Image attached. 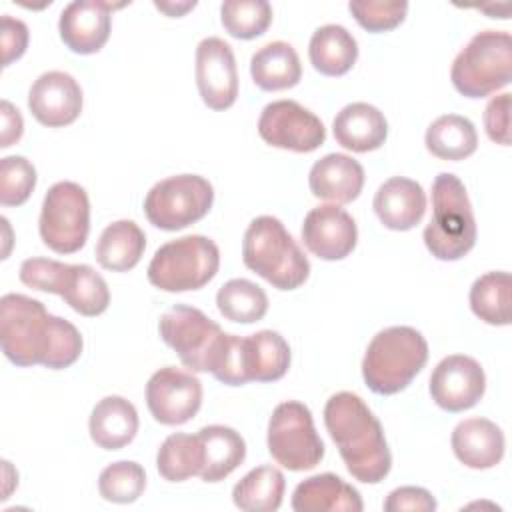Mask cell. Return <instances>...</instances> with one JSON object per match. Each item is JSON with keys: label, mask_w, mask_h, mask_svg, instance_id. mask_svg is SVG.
Masks as SVG:
<instances>
[{"label": "cell", "mask_w": 512, "mask_h": 512, "mask_svg": "<svg viewBox=\"0 0 512 512\" xmlns=\"http://www.w3.org/2000/svg\"><path fill=\"white\" fill-rule=\"evenodd\" d=\"M0 344L12 364L50 370L72 366L84 346L72 322L50 314L40 300L14 292L0 298Z\"/></svg>", "instance_id": "obj_1"}, {"label": "cell", "mask_w": 512, "mask_h": 512, "mask_svg": "<svg viewBox=\"0 0 512 512\" xmlns=\"http://www.w3.org/2000/svg\"><path fill=\"white\" fill-rule=\"evenodd\" d=\"M324 424L356 480L378 484L388 476L392 454L382 424L358 394H332L324 406Z\"/></svg>", "instance_id": "obj_2"}, {"label": "cell", "mask_w": 512, "mask_h": 512, "mask_svg": "<svg viewBox=\"0 0 512 512\" xmlns=\"http://www.w3.org/2000/svg\"><path fill=\"white\" fill-rule=\"evenodd\" d=\"M244 266L278 290H294L308 280L310 262L274 216L254 218L242 240Z\"/></svg>", "instance_id": "obj_3"}, {"label": "cell", "mask_w": 512, "mask_h": 512, "mask_svg": "<svg viewBox=\"0 0 512 512\" xmlns=\"http://www.w3.org/2000/svg\"><path fill=\"white\" fill-rule=\"evenodd\" d=\"M428 342L412 326L380 330L362 360V378L374 394L390 396L404 390L424 368Z\"/></svg>", "instance_id": "obj_4"}, {"label": "cell", "mask_w": 512, "mask_h": 512, "mask_svg": "<svg viewBox=\"0 0 512 512\" xmlns=\"http://www.w3.org/2000/svg\"><path fill=\"white\" fill-rule=\"evenodd\" d=\"M428 252L444 262L460 260L476 244V220L462 180L442 172L432 182V218L424 228Z\"/></svg>", "instance_id": "obj_5"}, {"label": "cell", "mask_w": 512, "mask_h": 512, "mask_svg": "<svg viewBox=\"0 0 512 512\" xmlns=\"http://www.w3.org/2000/svg\"><path fill=\"white\" fill-rule=\"evenodd\" d=\"M22 284L58 294L82 316H100L110 304L106 280L88 264H64L50 258H28L18 272Z\"/></svg>", "instance_id": "obj_6"}, {"label": "cell", "mask_w": 512, "mask_h": 512, "mask_svg": "<svg viewBox=\"0 0 512 512\" xmlns=\"http://www.w3.org/2000/svg\"><path fill=\"white\" fill-rule=\"evenodd\" d=\"M454 88L466 98L490 96L512 80V38L504 30H482L458 52L450 68Z\"/></svg>", "instance_id": "obj_7"}, {"label": "cell", "mask_w": 512, "mask_h": 512, "mask_svg": "<svg viewBox=\"0 0 512 512\" xmlns=\"http://www.w3.org/2000/svg\"><path fill=\"white\" fill-rule=\"evenodd\" d=\"M220 250L202 236L188 234L162 244L146 270L148 282L164 292H188L206 286L218 272Z\"/></svg>", "instance_id": "obj_8"}, {"label": "cell", "mask_w": 512, "mask_h": 512, "mask_svg": "<svg viewBox=\"0 0 512 512\" xmlns=\"http://www.w3.org/2000/svg\"><path fill=\"white\" fill-rule=\"evenodd\" d=\"M266 444L270 456L292 472L312 470L324 458V442L316 432L308 406L286 400L272 410Z\"/></svg>", "instance_id": "obj_9"}, {"label": "cell", "mask_w": 512, "mask_h": 512, "mask_svg": "<svg viewBox=\"0 0 512 512\" xmlns=\"http://www.w3.org/2000/svg\"><path fill=\"white\" fill-rule=\"evenodd\" d=\"M214 202L212 184L198 174H178L156 182L144 198L148 222L160 230L176 232L202 220Z\"/></svg>", "instance_id": "obj_10"}, {"label": "cell", "mask_w": 512, "mask_h": 512, "mask_svg": "<svg viewBox=\"0 0 512 512\" xmlns=\"http://www.w3.org/2000/svg\"><path fill=\"white\" fill-rule=\"evenodd\" d=\"M158 332L190 372H210L226 332L202 310L176 304L160 316Z\"/></svg>", "instance_id": "obj_11"}, {"label": "cell", "mask_w": 512, "mask_h": 512, "mask_svg": "<svg viewBox=\"0 0 512 512\" xmlns=\"http://www.w3.org/2000/svg\"><path fill=\"white\" fill-rule=\"evenodd\" d=\"M38 230L50 250L58 254L78 252L90 232V202L86 190L70 180L50 186L42 202Z\"/></svg>", "instance_id": "obj_12"}, {"label": "cell", "mask_w": 512, "mask_h": 512, "mask_svg": "<svg viewBox=\"0 0 512 512\" xmlns=\"http://www.w3.org/2000/svg\"><path fill=\"white\" fill-rule=\"evenodd\" d=\"M260 138L282 150L314 152L326 140L322 120L296 100H276L264 106L258 120Z\"/></svg>", "instance_id": "obj_13"}, {"label": "cell", "mask_w": 512, "mask_h": 512, "mask_svg": "<svg viewBox=\"0 0 512 512\" xmlns=\"http://www.w3.org/2000/svg\"><path fill=\"white\" fill-rule=\"evenodd\" d=\"M146 404L156 422L180 426L198 414L202 406V382L188 370L164 366L146 384Z\"/></svg>", "instance_id": "obj_14"}, {"label": "cell", "mask_w": 512, "mask_h": 512, "mask_svg": "<svg viewBox=\"0 0 512 512\" xmlns=\"http://www.w3.org/2000/svg\"><path fill=\"white\" fill-rule=\"evenodd\" d=\"M486 390L482 366L464 354L442 358L430 376V396L446 412H464L480 402Z\"/></svg>", "instance_id": "obj_15"}, {"label": "cell", "mask_w": 512, "mask_h": 512, "mask_svg": "<svg viewBox=\"0 0 512 512\" xmlns=\"http://www.w3.org/2000/svg\"><path fill=\"white\" fill-rule=\"evenodd\" d=\"M196 86L210 110H226L238 98L234 52L222 38H204L196 48Z\"/></svg>", "instance_id": "obj_16"}, {"label": "cell", "mask_w": 512, "mask_h": 512, "mask_svg": "<svg viewBox=\"0 0 512 512\" xmlns=\"http://www.w3.org/2000/svg\"><path fill=\"white\" fill-rule=\"evenodd\" d=\"M28 108L48 128L68 126L82 112V88L68 72H44L30 86Z\"/></svg>", "instance_id": "obj_17"}, {"label": "cell", "mask_w": 512, "mask_h": 512, "mask_svg": "<svg viewBox=\"0 0 512 512\" xmlns=\"http://www.w3.org/2000/svg\"><path fill=\"white\" fill-rule=\"evenodd\" d=\"M304 246L320 260L346 258L358 240L354 218L336 204L312 208L302 224Z\"/></svg>", "instance_id": "obj_18"}, {"label": "cell", "mask_w": 512, "mask_h": 512, "mask_svg": "<svg viewBox=\"0 0 512 512\" xmlns=\"http://www.w3.org/2000/svg\"><path fill=\"white\" fill-rule=\"evenodd\" d=\"M110 2H70L58 20V32L74 54H96L110 38Z\"/></svg>", "instance_id": "obj_19"}, {"label": "cell", "mask_w": 512, "mask_h": 512, "mask_svg": "<svg viewBox=\"0 0 512 512\" xmlns=\"http://www.w3.org/2000/svg\"><path fill=\"white\" fill-rule=\"evenodd\" d=\"M308 186L318 200L350 204L364 188V168L348 154H326L316 160L308 174Z\"/></svg>", "instance_id": "obj_20"}, {"label": "cell", "mask_w": 512, "mask_h": 512, "mask_svg": "<svg viewBox=\"0 0 512 512\" xmlns=\"http://www.w3.org/2000/svg\"><path fill=\"white\" fill-rule=\"evenodd\" d=\"M372 206L386 228L404 232L424 218L426 194L416 180L394 176L376 190Z\"/></svg>", "instance_id": "obj_21"}, {"label": "cell", "mask_w": 512, "mask_h": 512, "mask_svg": "<svg viewBox=\"0 0 512 512\" xmlns=\"http://www.w3.org/2000/svg\"><path fill=\"white\" fill-rule=\"evenodd\" d=\"M454 456L468 468L488 470L504 456V432L488 418H466L452 430Z\"/></svg>", "instance_id": "obj_22"}, {"label": "cell", "mask_w": 512, "mask_h": 512, "mask_svg": "<svg viewBox=\"0 0 512 512\" xmlns=\"http://www.w3.org/2000/svg\"><path fill=\"white\" fill-rule=\"evenodd\" d=\"M296 512H362L360 492L332 472L302 480L292 494Z\"/></svg>", "instance_id": "obj_23"}, {"label": "cell", "mask_w": 512, "mask_h": 512, "mask_svg": "<svg viewBox=\"0 0 512 512\" xmlns=\"http://www.w3.org/2000/svg\"><path fill=\"white\" fill-rule=\"evenodd\" d=\"M332 132L342 148L362 154L384 144L388 136V122L376 106L368 102H352L336 114Z\"/></svg>", "instance_id": "obj_24"}, {"label": "cell", "mask_w": 512, "mask_h": 512, "mask_svg": "<svg viewBox=\"0 0 512 512\" xmlns=\"http://www.w3.org/2000/svg\"><path fill=\"white\" fill-rule=\"evenodd\" d=\"M88 430L98 448L120 450L128 446L138 432V412L126 398L106 396L92 408Z\"/></svg>", "instance_id": "obj_25"}, {"label": "cell", "mask_w": 512, "mask_h": 512, "mask_svg": "<svg viewBox=\"0 0 512 512\" xmlns=\"http://www.w3.org/2000/svg\"><path fill=\"white\" fill-rule=\"evenodd\" d=\"M202 446L200 478L204 482H220L230 476L246 458V442L230 426L212 424L198 430Z\"/></svg>", "instance_id": "obj_26"}, {"label": "cell", "mask_w": 512, "mask_h": 512, "mask_svg": "<svg viewBox=\"0 0 512 512\" xmlns=\"http://www.w3.org/2000/svg\"><path fill=\"white\" fill-rule=\"evenodd\" d=\"M250 76L260 90H288L296 86L302 78V64L298 52L288 42H268L252 54Z\"/></svg>", "instance_id": "obj_27"}, {"label": "cell", "mask_w": 512, "mask_h": 512, "mask_svg": "<svg viewBox=\"0 0 512 512\" xmlns=\"http://www.w3.org/2000/svg\"><path fill=\"white\" fill-rule=\"evenodd\" d=\"M308 56L314 66L324 76H344L352 70L358 58L356 38L340 24H324L314 30Z\"/></svg>", "instance_id": "obj_28"}, {"label": "cell", "mask_w": 512, "mask_h": 512, "mask_svg": "<svg viewBox=\"0 0 512 512\" xmlns=\"http://www.w3.org/2000/svg\"><path fill=\"white\" fill-rule=\"evenodd\" d=\"M146 248L142 228L132 220H116L108 224L96 244V260L110 272L132 270Z\"/></svg>", "instance_id": "obj_29"}, {"label": "cell", "mask_w": 512, "mask_h": 512, "mask_svg": "<svg viewBox=\"0 0 512 512\" xmlns=\"http://www.w3.org/2000/svg\"><path fill=\"white\" fill-rule=\"evenodd\" d=\"M244 368L248 382L280 380L290 368V346L274 330H260L244 338Z\"/></svg>", "instance_id": "obj_30"}, {"label": "cell", "mask_w": 512, "mask_h": 512, "mask_svg": "<svg viewBox=\"0 0 512 512\" xmlns=\"http://www.w3.org/2000/svg\"><path fill=\"white\" fill-rule=\"evenodd\" d=\"M424 142L432 156L458 162L476 152L478 134L468 118L458 114H444L428 126Z\"/></svg>", "instance_id": "obj_31"}, {"label": "cell", "mask_w": 512, "mask_h": 512, "mask_svg": "<svg viewBox=\"0 0 512 512\" xmlns=\"http://www.w3.org/2000/svg\"><path fill=\"white\" fill-rule=\"evenodd\" d=\"M286 480L274 466L250 470L232 490L234 506L244 512H276L282 504Z\"/></svg>", "instance_id": "obj_32"}, {"label": "cell", "mask_w": 512, "mask_h": 512, "mask_svg": "<svg viewBox=\"0 0 512 512\" xmlns=\"http://www.w3.org/2000/svg\"><path fill=\"white\" fill-rule=\"evenodd\" d=\"M510 274L486 272L474 280L470 288V308L486 324H510Z\"/></svg>", "instance_id": "obj_33"}, {"label": "cell", "mask_w": 512, "mask_h": 512, "mask_svg": "<svg viewBox=\"0 0 512 512\" xmlns=\"http://www.w3.org/2000/svg\"><path fill=\"white\" fill-rule=\"evenodd\" d=\"M216 306L226 320L252 324L266 316L268 296L252 280L232 278L220 286L216 294Z\"/></svg>", "instance_id": "obj_34"}, {"label": "cell", "mask_w": 512, "mask_h": 512, "mask_svg": "<svg viewBox=\"0 0 512 512\" xmlns=\"http://www.w3.org/2000/svg\"><path fill=\"white\" fill-rule=\"evenodd\" d=\"M156 468L168 482H184L200 474L202 446L198 434H170L156 454Z\"/></svg>", "instance_id": "obj_35"}, {"label": "cell", "mask_w": 512, "mask_h": 512, "mask_svg": "<svg viewBox=\"0 0 512 512\" xmlns=\"http://www.w3.org/2000/svg\"><path fill=\"white\" fill-rule=\"evenodd\" d=\"M224 30L238 40L262 36L272 22V6L266 0H228L220 6Z\"/></svg>", "instance_id": "obj_36"}, {"label": "cell", "mask_w": 512, "mask_h": 512, "mask_svg": "<svg viewBox=\"0 0 512 512\" xmlns=\"http://www.w3.org/2000/svg\"><path fill=\"white\" fill-rule=\"evenodd\" d=\"M144 488L146 472L132 460L112 462L98 476V492L108 502L130 504L142 496Z\"/></svg>", "instance_id": "obj_37"}, {"label": "cell", "mask_w": 512, "mask_h": 512, "mask_svg": "<svg viewBox=\"0 0 512 512\" xmlns=\"http://www.w3.org/2000/svg\"><path fill=\"white\" fill-rule=\"evenodd\" d=\"M36 186V168L24 156L0 160V202L2 206H22Z\"/></svg>", "instance_id": "obj_38"}, {"label": "cell", "mask_w": 512, "mask_h": 512, "mask_svg": "<svg viewBox=\"0 0 512 512\" xmlns=\"http://www.w3.org/2000/svg\"><path fill=\"white\" fill-rule=\"evenodd\" d=\"M350 14L368 32H388L404 22L408 2H350Z\"/></svg>", "instance_id": "obj_39"}, {"label": "cell", "mask_w": 512, "mask_h": 512, "mask_svg": "<svg viewBox=\"0 0 512 512\" xmlns=\"http://www.w3.org/2000/svg\"><path fill=\"white\" fill-rule=\"evenodd\" d=\"M484 128L492 142L510 144V94L502 92L494 96L484 110Z\"/></svg>", "instance_id": "obj_40"}, {"label": "cell", "mask_w": 512, "mask_h": 512, "mask_svg": "<svg viewBox=\"0 0 512 512\" xmlns=\"http://www.w3.org/2000/svg\"><path fill=\"white\" fill-rule=\"evenodd\" d=\"M436 506L434 496L420 486H400L384 500L386 512H434Z\"/></svg>", "instance_id": "obj_41"}, {"label": "cell", "mask_w": 512, "mask_h": 512, "mask_svg": "<svg viewBox=\"0 0 512 512\" xmlns=\"http://www.w3.org/2000/svg\"><path fill=\"white\" fill-rule=\"evenodd\" d=\"M28 36V26L22 20L8 14L2 16V66H10L14 60L22 58L28 48Z\"/></svg>", "instance_id": "obj_42"}, {"label": "cell", "mask_w": 512, "mask_h": 512, "mask_svg": "<svg viewBox=\"0 0 512 512\" xmlns=\"http://www.w3.org/2000/svg\"><path fill=\"white\" fill-rule=\"evenodd\" d=\"M2 110V134H0V148H10L22 138L24 132V120L8 100H2L0 104Z\"/></svg>", "instance_id": "obj_43"}, {"label": "cell", "mask_w": 512, "mask_h": 512, "mask_svg": "<svg viewBox=\"0 0 512 512\" xmlns=\"http://www.w3.org/2000/svg\"><path fill=\"white\" fill-rule=\"evenodd\" d=\"M154 6L158 10H162L166 16H172V18H178V16H184L188 10H192L196 6V2H182V4H174V2H154Z\"/></svg>", "instance_id": "obj_44"}]
</instances>
